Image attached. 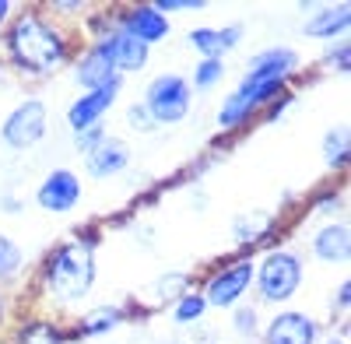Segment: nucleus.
<instances>
[{
	"instance_id": "nucleus-1",
	"label": "nucleus",
	"mask_w": 351,
	"mask_h": 344,
	"mask_svg": "<svg viewBox=\"0 0 351 344\" xmlns=\"http://www.w3.org/2000/svg\"><path fill=\"white\" fill-rule=\"evenodd\" d=\"M8 53L28 74H53L67 60V39H64V32H56L43 14L25 11L8 28Z\"/></svg>"
},
{
	"instance_id": "nucleus-2",
	"label": "nucleus",
	"mask_w": 351,
	"mask_h": 344,
	"mask_svg": "<svg viewBox=\"0 0 351 344\" xmlns=\"http://www.w3.org/2000/svg\"><path fill=\"white\" fill-rule=\"evenodd\" d=\"M95 284V239L74 236L46 260V292L56 302H81Z\"/></svg>"
},
{
	"instance_id": "nucleus-3",
	"label": "nucleus",
	"mask_w": 351,
	"mask_h": 344,
	"mask_svg": "<svg viewBox=\"0 0 351 344\" xmlns=\"http://www.w3.org/2000/svg\"><path fill=\"white\" fill-rule=\"evenodd\" d=\"M302 278H306L302 256L291 249H271L260 264H253V281L263 302H288L299 292Z\"/></svg>"
},
{
	"instance_id": "nucleus-4",
	"label": "nucleus",
	"mask_w": 351,
	"mask_h": 344,
	"mask_svg": "<svg viewBox=\"0 0 351 344\" xmlns=\"http://www.w3.org/2000/svg\"><path fill=\"white\" fill-rule=\"evenodd\" d=\"M144 112L152 116V123H180L186 120V112L193 106L190 81L180 74H162L144 88Z\"/></svg>"
},
{
	"instance_id": "nucleus-5",
	"label": "nucleus",
	"mask_w": 351,
	"mask_h": 344,
	"mask_svg": "<svg viewBox=\"0 0 351 344\" xmlns=\"http://www.w3.org/2000/svg\"><path fill=\"white\" fill-rule=\"evenodd\" d=\"M278 95H285V84H281V81H253V77H243L239 88L221 102V109H218V127H221V130L243 127L256 109H263L267 102H274Z\"/></svg>"
},
{
	"instance_id": "nucleus-6",
	"label": "nucleus",
	"mask_w": 351,
	"mask_h": 344,
	"mask_svg": "<svg viewBox=\"0 0 351 344\" xmlns=\"http://www.w3.org/2000/svg\"><path fill=\"white\" fill-rule=\"evenodd\" d=\"M46 120H49V116H46V106H43L39 99H25L21 106H14V109L8 112L4 127H0V137H4L8 148L25 151V148L39 145V140L46 137Z\"/></svg>"
},
{
	"instance_id": "nucleus-7",
	"label": "nucleus",
	"mask_w": 351,
	"mask_h": 344,
	"mask_svg": "<svg viewBox=\"0 0 351 344\" xmlns=\"http://www.w3.org/2000/svg\"><path fill=\"white\" fill-rule=\"evenodd\" d=\"M250 284H253V260L243 256V260H232V264L218 267L208 278V284H204L200 295H204V302L215 306V309H228V306H236L246 295Z\"/></svg>"
},
{
	"instance_id": "nucleus-8",
	"label": "nucleus",
	"mask_w": 351,
	"mask_h": 344,
	"mask_svg": "<svg viewBox=\"0 0 351 344\" xmlns=\"http://www.w3.org/2000/svg\"><path fill=\"white\" fill-rule=\"evenodd\" d=\"M116 95H120V77L109 81V84H102V88L84 92V95H81V99H77V102L67 109V123H71V130H74V134H81V130H92V127H99V120H102L106 112L112 109Z\"/></svg>"
},
{
	"instance_id": "nucleus-9",
	"label": "nucleus",
	"mask_w": 351,
	"mask_h": 344,
	"mask_svg": "<svg viewBox=\"0 0 351 344\" xmlns=\"http://www.w3.org/2000/svg\"><path fill=\"white\" fill-rule=\"evenodd\" d=\"M36 200H39V208H46L53 214H67V211L77 208V200H81V180L74 176L71 169H53L49 176L43 180Z\"/></svg>"
},
{
	"instance_id": "nucleus-10",
	"label": "nucleus",
	"mask_w": 351,
	"mask_h": 344,
	"mask_svg": "<svg viewBox=\"0 0 351 344\" xmlns=\"http://www.w3.org/2000/svg\"><path fill=\"white\" fill-rule=\"evenodd\" d=\"M116 28H120V32H127V36H134V39L144 42V46L162 42V39L169 36V21H165V14H162L155 4H141V8L123 11Z\"/></svg>"
},
{
	"instance_id": "nucleus-11",
	"label": "nucleus",
	"mask_w": 351,
	"mask_h": 344,
	"mask_svg": "<svg viewBox=\"0 0 351 344\" xmlns=\"http://www.w3.org/2000/svg\"><path fill=\"white\" fill-rule=\"evenodd\" d=\"M319 327L306 312H278L263 330V344H316Z\"/></svg>"
},
{
	"instance_id": "nucleus-12",
	"label": "nucleus",
	"mask_w": 351,
	"mask_h": 344,
	"mask_svg": "<svg viewBox=\"0 0 351 344\" xmlns=\"http://www.w3.org/2000/svg\"><path fill=\"white\" fill-rule=\"evenodd\" d=\"M299 67V53L288 49V46H271V49H260L253 60L246 64V77L253 81H288Z\"/></svg>"
},
{
	"instance_id": "nucleus-13",
	"label": "nucleus",
	"mask_w": 351,
	"mask_h": 344,
	"mask_svg": "<svg viewBox=\"0 0 351 344\" xmlns=\"http://www.w3.org/2000/svg\"><path fill=\"white\" fill-rule=\"evenodd\" d=\"M99 42H102V49L109 53L116 74H134V71H141L144 64H148V46L137 42V39L127 36V32H120V28H112V32H109L106 39H99Z\"/></svg>"
},
{
	"instance_id": "nucleus-14",
	"label": "nucleus",
	"mask_w": 351,
	"mask_h": 344,
	"mask_svg": "<svg viewBox=\"0 0 351 344\" xmlns=\"http://www.w3.org/2000/svg\"><path fill=\"white\" fill-rule=\"evenodd\" d=\"M74 77H77V84H81L84 92H92V88H102V84L116 81L120 74H116V67H112V60H109V53L102 49V42H95V46L77 60Z\"/></svg>"
},
{
	"instance_id": "nucleus-15",
	"label": "nucleus",
	"mask_w": 351,
	"mask_h": 344,
	"mask_svg": "<svg viewBox=\"0 0 351 344\" xmlns=\"http://www.w3.org/2000/svg\"><path fill=\"white\" fill-rule=\"evenodd\" d=\"M84 165L95 180H109V176H116V172H123L130 165V148L116 137H106L92 155H84Z\"/></svg>"
},
{
	"instance_id": "nucleus-16",
	"label": "nucleus",
	"mask_w": 351,
	"mask_h": 344,
	"mask_svg": "<svg viewBox=\"0 0 351 344\" xmlns=\"http://www.w3.org/2000/svg\"><path fill=\"white\" fill-rule=\"evenodd\" d=\"M243 39V28L239 25H228V28H193L190 42L193 49L204 56V60H221L228 49H236Z\"/></svg>"
},
{
	"instance_id": "nucleus-17",
	"label": "nucleus",
	"mask_w": 351,
	"mask_h": 344,
	"mask_svg": "<svg viewBox=\"0 0 351 344\" xmlns=\"http://www.w3.org/2000/svg\"><path fill=\"white\" fill-rule=\"evenodd\" d=\"M313 253L327 264H348L351 260V228L341 225V221L324 225L313 236Z\"/></svg>"
},
{
	"instance_id": "nucleus-18",
	"label": "nucleus",
	"mask_w": 351,
	"mask_h": 344,
	"mask_svg": "<svg viewBox=\"0 0 351 344\" xmlns=\"http://www.w3.org/2000/svg\"><path fill=\"white\" fill-rule=\"evenodd\" d=\"M348 25H351V4H337V8H324V11H316L309 21H306V36L313 39H330V36H344L348 32Z\"/></svg>"
},
{
	"instance_id": "nucleus-19",
	"label": "nucleus",
	"mask_w": 351,
	"mask_h": 344,
	"mask_svg": "<svg viewBox=\"0 0 351 344\" xmlns=\"http://www.w3.org/2000/svg\"><path fill=\"white\" fill-rule=\"evenodd\" d=\"M120 323H123V312L116 309V306H102V309H92V312L81 320L77 334H81V337H95V334H109L112 327H120Z\"/></svg>"
},
{
	"instance_id": "nucleus-20",
	"label": "nucleus",
	"mask_w": 351,
	"mask_h": 344,
	"mask_svg": "<svg viewBox=\"0 0 351 344\" xmlns=\"http://www.w3.org/2000/svg\"><path fill=\"white\" fill-rule=\"evenodd\" d=\"M324 155H327V165L330 169H344V162L351 155V130L348 127H334L324 137Z\"/></svg>"
},
{
	"instance_id": "nucleus-21",
	"label": "nucleus",
	"mask_w": 351,
	"mask_h": 344,
	"mask_svg": "<svg viewBox=\"0 0 351 344\" xmlns=\"http://www.w3.org/2000/svg\"><path fill=\"white\" fill-rule=\"evenodd\" d=\"M204 309H208L204 295L200 292H186V295H180L172 302V317H176V323H197L204 317Z\"/></svg>"
},
{
	"instance_id": "nucleus-22",
	"label": "nucleus",
	"mask_w": 351,
	"mask_h": 344,
	"mask_svg": "<svg viewBox=\"0 0 351 344\" xmlns=\"http://www.w3.org/2000/svg\"><path fill=\"white\" fill-rule=\"evenodd\" d=\"M271 225V214H260V211H250L243 218H236V243H256L263 236V228Z\"/></svg>"
},
{
	"instance_id": "nucleus-23",
	"label": "nucleus",
	"mask_w": 351,
	"mask_h": 344,
	"mask_svg": "<svg viewBox=\"0 0 351 344\" xmlns=\"http://www.w3.org/2000/svg\"><path fill=\"white\" fill-rule=\"evenodd\" d=\"M18 271H21V249H18V243L8 239V236H0V281L14 278Z\"/></svg>"
},
{
	"instance_id": "nucleus-24",
	"label": "nucleus",
	"mask_w": 351,
	"mask_h": 344,
	"mask_svg": "<svg viewBox=\"0 0 351 344\" xmlns=\"http://www.w3.org/2000/svg\"><path fill=\"white\" fill-rule=\"evenodd\" d=\"M221 77H225L221 60H200V67H197V74H193V84H197V88H215Z\"/></svg>"
},
{
	"instance_id": "nucleus-25",
	"label": "nucleus",
	"mask_w": 351,
	"mask_h": 344,
	"mask_svg": "<svg viewBox=\"0 0 351 344\" xmlns=\"http://www.w3.org/2000/svg\"><path fill=\"white\" fill-rule=\"evenodd\" d=\"M102 140H106V130L102 127H92V130H81L77 134V148H81V155H92Z\"/></svg>"
},
{
	"instance_id": "nucleus-26",
	"label": "nucleus",
	"mask_w": 351,
	"mask_h": 344,
	"mask_svg": "<svg viewBox=\"0 0 351 344\" xmlns=\"http://www.w3.org/2000/svg\"><path fill=\"white\" fill-rule=\"evenodd\" d=\"M162 14L165 11H200L204 8V0H162V4H155Z\"/></svg>"
},
{
	"instance_id": "nucleus-27",
	"label": "nucleus",
	"mask_w": 351,
	"mask_h": 344,
	"mask_svg": "<svg viewBox=\"0 0 351 344\" xmlns=\"http://www.w3.org/2000/svg\"><path fill=\"white\" fill-rule=\"evenodd\" d=\"M236 330L239 334H256V312L253 309H239L236 312Z\"/></svg>"
},
{
	"instance_id": "nucleus-28",
	"label": "nucleus",
	"mask_w": 351,
	"mask_h": 344,
	"mask_svg": "<svg viewBox=\"0 0 351 344\" xmlns=\"http://www.w3.org/2000/svg\"><path fill=\"white\" fill-rule=\"evenodd\" d=\"M327 60H330V64H334V67L344 74V71H348V64H351V49H348V42H341L334 53H327Z\"/></svg>"
},
{
	"instance_id": "nucleus-29",
	"label": "nucleus",
	"mask_w": 351,
	"mask_h": 344,
	"mask_svg": "<svg viewBox=\"0 0 351 344\" xmlns=\"http://www.w3.org/2000/svg\"><path fill=\"white\" fill-rule=\"evenodd\" d=\"M127 116H130V123H134L137 130H152V127H155V123H152V116L144 112V106H134V109L127 112Z\"/></svg>"
},
{
	"instance_id": "nucleus-30",
	"label": "nucleus",
	"mask_w": 351,
	"mask_h": 344,
	"mask_svg": "<svg viewBox=\"0 0 351 344\" xmlns=\"http://www.w3.org/2000/svg\"><path fill=\"white\" fill-rule=\"evenodd\" d=\"M341 208H344L341 197H324V200H316V211H324V214H337Z\"/></svg>"
},
{
	"instance_id": "nucleus-31",
	"label": "nucleus",
	"mask_w": 351,
	"mask_h": 344,
	"mask_svg": "<svg viewBox=\"0 0 351 344\" xmlns=\"http://www.w3.org/2000/svg\"><path fill=\"white\" fill-rule=\"evenodd\" d=\"M348 302H351V281L341 284V292H337V309H348Z\"/></svg>"
},
{
	"instance_id": "nucleus-32",
	"label": "nucleus",
	"mask_w": 351,
	"mask_h": 344,
	"mask_svg": "<svg viewBox=\"0 0 351 344\" xmlns=\"http://www.w3.org/2000/svg\"><path fill=\"white\" fill-rule=\"evenodd\" d=\"M81 8V0H60V4H56V11H77Z\"/></svg>"
},
{
	"instance_id": "nucleus-33",
	"label": "nucleus",
	"mask_w": 351,
	"mask_h": 344,
	"mask_svg": "<svg viewBox=\"0 0 351 344\" xmlns=\"http://www.w3.org/2000/svg\"><path fill=\"white\" fill-rule=\"evenodd\" d=\"M8 14H11V4H8V0H0V25L8 21Z\"/></svg>"
},
{
	"instance_id": "nucleus-34",
	"label": "nucleus",
	"mask_w": 351,
	"mask_h": 344,
	"mask_svg": "<svg viewBox=\"0 0 351 344\" xmlns=\"http://www.w3.org/2000/svg\"><path fill=\"white\" fill-rule=\"evenodd\" d=\"M327 344H341V341H337V337H334V341H327Z\"/></svg>"
}]
</instances>
